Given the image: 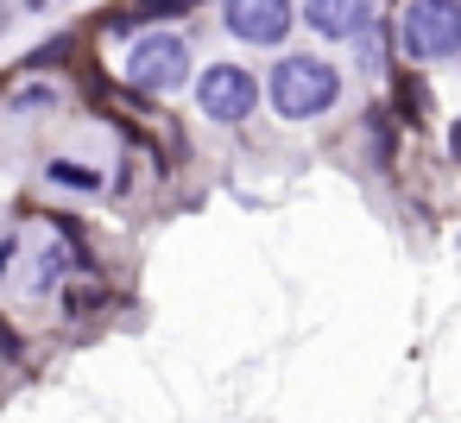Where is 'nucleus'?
<instances>
[{
    "label": "nucleus",
    "instance_id": "obj_2",
    "mask_svg": "<svg viewBox=\"0 0 461 423\" xmlns=\"http://www.w3.org/2000/svg\"><path fill=\"white\" fill-rule=\"evenodd\" d=\"M398 39H404L411 64H442L461 45V7L455 0H411L404 20H398Z\"/></svg>",
    "mask_w": 461,
    "mask_h": 423
},
{
    "label": "nucleus",
    "instance_id": "obj_1",
    "mask_svg": "<svg viewBox=\"0 0 461 423\" xmlns=\"http://www.w3.org/2000/svg\"><path fill=\"white\" fill-rule=\"evenodd\" d=\"M266 95H272V108L285 121H322L341 102V76H335L329 58H278Z\"/></svg>",
    "mask_w": 461,
    "mask_h": 423
},
{
    "label": "nucleus",
    "instance_id": "obj_10",
    "mask_svg": "<svg viewBox=\"0 0 461 423\" xmlns=\"http://www.w3.org/2000/svg\"><path fill=\"white\" fill-rule=\"evenodd\" d=\"M51 184H77V190H95L102 177H95V171H77V165H51Z\"/></svg>",
    "mask_w": 461,
    "mask_h": 423
},
{
    "label": "nucleus",
    "instance_id": "obj_9",
    "mask_svg": "<svg viewBox=\"0 0 461 423\" xmlns=\"http://www.w3.org/2000/svg\"><path fill=\"white\" fill-rule=\"evenodd\" d=\"M51 102H58V89H45V83H39V89H20V95H14V108H20V114H39V108H51Z\"/></svg>",
    "mask_w": 461,
    "mask_h": 423
},
{
    "label": "nucleus",
    "instance_id": "obj_5",
    "mask_svg": "<svg viewBox=\"0 0 461 423\" xmlns=\"http://www.w3.org/2000/svg\"><path fill=\"white\" fill-rule=\"evenodd\" d=\"M291 20H297L291 0H228V32L247 45H278L291 32Z\"/></svg>",
    "mask_w": 461,
    "mask_h": 423
},
{
    "label": "nucleus",
    "instance_id": "obj_4",
    "mask_svg": "<svg viewBox=\"0 0 461 423\" xmlns=\"http://www.w3.org/2000/svg\"><path fill=\"white\" fill-rule=\"evenodd\" d=\"M196 108H203L209 121L234 127V121H247V114L259 108V83H253L240 64H209V70L196 76Z\"/></svg>",
    "mask_w": 461,
    "mask_h": 423
},
{
    "label": "nucleus",
    "instance_id": "obj_6",
    "mask_svg": "<svg viewBox=\"0 0 461 423\" xmlns=\"http://www.w3.org/2000/svg\"><path fill=\"white\" fill-rule=\"evenodd\" d=\"M303 20L322 39H354L373 26V0H303Z\"/></svg>",
    "mask_w": 461,
    "mask_h": 423
},
{
    "label": "nucleus",
    "instance_id": "obj_7",
    "mask_svg": "<svg viewBox=\"0 0 461 423\" xmlns=\"http://www.w3.org/2000/svg\"><path fill=\"white\" fill-rule=\"evenodd\" d=\"M64 272H70V253H64V247L51 240V247L39 253V272H32V291H51V284H58Z\"/></svg>",
    "mask_w": 461,
    "mask_h": 423
},
{
    "label": "nucleus",
    "instance_id": "obj_13",
    "mask_svg": "<svg viewBox=\"0 0 461 423\" xmlns=\"http://www.w3.org/2000/svg\"><path fill=\"white\" fill-rule=\"evenodd\" d=\"M32 7H39V0H32Z\"/></svg>",
    "mask_w": 461,
    "mask_h": 423
},
{
    "label": "nucleus",
    "instance_id": "obj_3",
    "mask_svg": "<svg viewBox=\"0 0 461 423\" xmlns=\"http://www.w3.org/2000/svg\"><path fill=\"white\" fill-rule=\"evenodd\" d=\"M127 83L146 89V95H171V89H184V83H190V51H184V39H171V32H146V39L127 51Z\"/></svg>",
    "mask_w": 461,
    "mask_h": 423
},
{
    "label": "nucleus",
    "instance_id": "obj_12",
    "mask_svg": "<svg viewBox=\"0 0 461 423\" xmlns=\"http://www.w3.org/2000/svg\"><path fill=\"white\" fill-rule=\"evenodd\" d=\"M14 259H20V240L7 234V240H0V278H7V272H14Z\"/></svg>",
    "mask_w": 461,
    "mask_h": 423
},
{
    "label": "nucleus",
    "instance_id": "obj_11",
    "mask_svg": "<svg viewBox=\"0 0 461 423\" xmlns=\"http://www.w3.org/2000/svg\"><path fill=\"white\" fill-rule=\"evenodd\" d=\"M64 58H70V39H51V45H39V51H32V64H39V70H51V64H64Z\"/></svg>",
    "mask_w": 461,
    "mask_h": 423
},
{
    "label": "nucleus",
    "instance_id": "obj_8",
    "mask_svg": "<svg viewBox=\"0 0 461 423\" xmlns=\"http://www.w3.org/2000/svg\"><path fill=\"white\" fill-rule=\"evenodd\" d=\"M190 7H196V0H140V20H177Z\"/></svg>",
    "mask_w": 461,
    "mask_h": 423
}]
</instances>
